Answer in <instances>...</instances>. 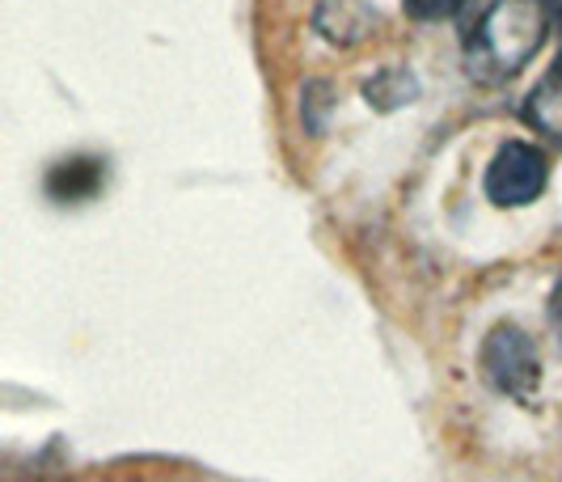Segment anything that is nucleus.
<instances>
[{
	"mask_svg": "<svg viewBox=\"0 0 562 482\" xmlns=\"http://www.w3.org/2000/svg\"><path fill=\"white\" fill-rule=\"evenodd\" d=\"M525 123L533 127L541 141L562 144V56L550 64V72L529 89L525 98Z\"/></svg>",
	"mask_w": 562,
	"mask_h": 482,
	"instance_id": "nucleus-5",
	"label": "nucleus"
},
{
	"mask_svg": "<svg viewBox=\"0 0 562 482\" xmlns=\"http://www.w3.org/2000/svg\"><path fill=\"white\" fill-rule=\"evenodd\" d=\"M479 369L482 381L504 397L516 402H533V394L541 390V356H537V343L525 326L516 322H495L482 339L479 351Z\"/></svg>",
	"mask_w": 562,
	"mask_h": 482,
	"instance_id": "nucleus-2",
	"label": "nucleus"
},
{
	"mask_svg": "<svg viewBox=\"0 0 562 482\" xmlns=\"http://www.w3.org/2000/svg\"><path fill=\"white\" fill-rule=\"evenodd\" d=\"M98 182H102V166L89 161V157H72V161H64V166L52 170L47 191L56 199H85L98 191Z\"/></svg>",
	"mask_w": 562,
	"mask_h": 482,
	"instance_id": "nucleus-7",
	"label": "nucleus"
},
{
	"mask_svg": "<svg viewBox=\"0 0 562 482\" xmlns=\"http://www.w3.org/2000/svg\"><path fill=\"white\" fill-rule=\"evenodd\" d=\"M546 313H550V330H554V339L562 343V276H559V284L550 288V301H546Z\"/></svg>",
	"mask_w": 562,
	"mask_h": 482,
	"instance_id": "nucleus-9",
	"label": "nucleus"
},
{
	"mask_svg": "<svg viewBox=\"0 0 562 482\" xmlns=\"http://www.w3.org/2000/svg\"><path fill=\"white\" fill-rule=\"evenodd\" d=\"M550 34L541 0H491L465 34V72L479 86H507L520 77Z\"/></svg>",
	"mask_w": 562,
	"mask_h": 482,
	"instance_id": "nucleus-1",
	"label": "nucleus"
},
{
	"mask_svg": "<svg viewBox=\"0 0 562 482\" xmlns=\"http://www.w3.org/2000/svg\"><path fill=\"white\" fill-rule=\"evenodd\" d=\"M419 98V77L411 68H381L364 81V102L372 111L394 114Z\"/></svg>",
	"mask_w": 562,
	"mask_h": 482,
	"instance_id": "nucleus-6",
	"label": "nucleus"
},
{
	"mask_svg": "<svg viewBox=\"0 0 562 482\" xmlns=\"http://www.w3.org/2000/svg\"><path fill=\"white\" fill-rule=\"evenodd\" d=\"M313 30L338 47V52H347V47H360L368 34L376 30V9L368 4V0H317V9H313Z\"/></svg>",
	"mask_w": 562,
	"mask_h": 482,
	"instance_id": "nucleus-4",
	"label": "nucleus"
},
{
	"mask_svg": "<svg viewBox=\"0 0 562 482\" xmlns=\"http://www.w3.org/2000/svg\"><path fill=\"white\" fill-rule=\"evenodd\" d=\"M546 182H550V161L529 141H504L495 148V157L486 161V173H482V191L499 208L533 203V199L546 195Z\"/></svg>",
	"mask_w": 562,
	"mask_h": 482,
	"instance_id": "nucleus-3",
	"label": "nucleus"
},
{
	"mask_svg": "<svg viewBox=\"0 0 562 482\" xmlns=\"http://www.w3.org/2000/svg\"><path fill=\"white\" fill-rule=\"evenodd\" d=\"M470 0H402V13L415 22H449Z\"/></svg>",
	"mask_w": 562,
	"mask_h": 482,
	"instance_id": "nucleus-8",
	"label": "nucleus"
},
{
	"mask_svg": "<svg viewBox=\"0 0 562 482\" xmlns=\"http://www.w3.org/2000/svg\"><path fill=\"white\" fill-rule=\"evenodd\" d=\"M541 9H546V22H550V34L562 43V0H541Z\"/></svg>",
	"mask_w": 562,
	"mask_h": 482,
	"instance_id": "nucleus-10",
	"label": "nucleus"
}]
</instances>
